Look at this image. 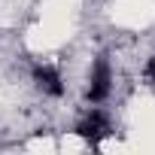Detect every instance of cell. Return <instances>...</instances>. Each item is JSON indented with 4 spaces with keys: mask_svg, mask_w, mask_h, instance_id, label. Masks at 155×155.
<instances>
[{
    "mask_svg": "<svg viewBox=\"0 0 155 155\" xmlns=\"http://www.w3.org/2000/svg\"><path fill=\"white\" fill-rule=\"evenodd\" d=\"M34 82H37L40 91H46V94H52V97H61V94H64L61 73H58V67H52V64H37V67H34Z\"/></svg>",
    "mask_w": 155,
    "mask_h": 155,
    "instance_id": "cell-3",
    "label": "cell"
},
{
    "mask_svg": "<svg viewBox=\"0 0 155 155\" xmlns=\"http://www.w3.org/2000/svg\"><path fill=\"white\" fill-rule=\"evenodd\" d=\"M110 82H113V73H110V61L101 55L94 64H91V73H88V101L91 104H101V101H107V94H110Z\"/></svg>",
    "mask_w": 155,
    "mask_h": 155,
    "instance_id": "cell-1",
    "label": "cell"
},
{
    "mask_svg": "<svg viewBox=\"0 0 155 155\" xmlns=\"http://www.w3.org/2000/svg\"><path fill=\"white\" fill-rule=\"evenodd\" d=\"M143 73H146V79H149V82H155V55L146 61V70H143Z\"/></svg>",
    "mask_w": 155,
    "mask_h": 155,
    "instance_id": "cell-4",
    "label": "cell"
},
{
    "mask_svg": "<svg viewBox=\"0 0 155 155\" xmlns=\"http://www.w3.org/2000/svg\"><path fill=\"white\" fill-rule=\"evenodd\" d=\"M73 131H76V137H82V140L91 143V146H101V140H107V137L113 134V131H110V122H107V116H104L101 110H91Z\"/></svg>",
    "mask_w": 155,
    "mask_h": 155,
    "instance_id": "cell-2",
    "label": "cell"
}]
</instances>
